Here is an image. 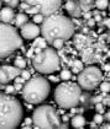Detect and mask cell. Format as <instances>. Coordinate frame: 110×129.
<instances>
[{"instance_id": "20", "label": "cell", "mask_w": 110, "mask_h": 129, "mask_svg": "<svg viewBox=\"0 0 110 129\" xmlns=\"http://www.w3.org/2000/svg\"><path fill=\"white\" fill-rule=\"evenodd\" d=\"M109 6V0H94V8L98 10H105Z\"/></svg>"}, {"instance_id": "49", "label": "cell", "mask_w": 110, "mask_h": 129, "mask_svg": "<svg viewBox=\"0 0 110 129\" xmlns=\"http://www.w3.org/2000/svg\"><path fill=\"white\" fill-rule=\"evenodd\" d=\"M0 9H1V0H0Z\"/></svg>"}, {"instance_id": "1", "label": "cell", "mask_w": 110, "mask_h": 129, "mask_svg": "<svg viewBox=\"0 0 110 129\" xmlns=\"http://www.w3.org/2000/svg\"><path fill=\"white\" fill-rule=\"evenodd\" d=\"M74 31L72 20L57 12L45 16L40 27V33L48 44H52L54 40L68 41L74 35Z\"/></svg>"}, {"instance_id": "50", "label": "cell", "mask_w": 110, "mask_h": 129, "mask_svg": "<svg viewBox=\"0 0 110 129\" xmlns=\"http://www.w3.org/2000/svg\"><path fill=\"white\" fill-rule=\"evenodd\" d=\"M0 22H1V21H0Z\"/></svg>"}, {"instance_id": "34", "label": "cell", "mask_w": 110, "mask_h": 129, "mask_svg": "<svg viewBox=\"0 0 110 129\" xmlns=\"http://www.w3.org/2000/svg\"><path fill=\"white\" fill-rule=\"evenodd\" d=\"M110 97H109V95L108 93H105L104 96H103V100H101V102L104 103V106H109V103H110Z\"/></svg>"}, {"instance_id": "22", "label": "cell", "mask_w": 110, "mask_h": 129, "mask_svg": "<svg viewBox=\"0 0 110 129\" xmlns=\"http://www.w3.org/2000/svg\"><path fill=\"white\" fill-rule=\"evenodd\" d=\"M14 65L16 67V68H19V69H24L25 67H26V59L25 58H22V57H17L15 61H14Z\"/></svg>"}, {"instance_id": "19", "label": "cell", "mask_w": 110, "mask_h": 129, "mask_svg": "<svg viewBox=\"0 0 110 129\" xmlns=\"http://www.w3.org/2000/svg\"><path fill=\"white\" fill-rule=\"evenodd\" d=\"M70 67H72V70H73V73L78 74L80 70L83 69V61H82V60H79V59L72 60V61H70Z\"/></svg>"}, {"instance_id": "43", "label": "cell", "mask_w": 110, "mask_h": 129, "mask_svg": "<svg viewBox=\"0 0 110 129\" xmlns=\"http://www.w3.org/2000/svg\"><path fill=\"white\" fill-rule=\"evenodd\" d=\"M93 19H94V21H95V23H98V22H100V21L103 20V16L97 15V16H93Z\"/></svg>"}, {"instance_id": "37", "label": "cell", "mask_w": 110, "mask_h": 129, "mask_svg": "<svg viewBox=\"0 0 110 129\" xmlns=\"http://www.w3.org/2000/svg\"><path fill=\"white\" fill-rule=\"evenodd\" d=\"M27 8H29V5H27L25 1H22L21 4H19V9H20L21 11H25L26 9H27Z\"/></svg>"}, {"instance_id": "3", "label": "cell", "mask_w": 110, "mask_h": 129, "mask_svg": "<svg viewBox=\"0 0 110 129\" xmlns=\"http://www.w3.org/2000/svg\"><path fill=\"white\" fill-rule=\"evenodd\" d=\"M51 92L50 81L41 76V75H33L30 79H27L22 85V97L27 103L37 105L43 102L48 97Z\"/></svg>"}, {"instance_id": "48", "label": "cell", "mask_w": 110, "mask_h": 129, "mask_svg": "<svg viewBox=\"0 0 110 129\" xmlns=\"http://www.w3.org/2000/svg\"><path fill=\"white\" fill-rule=\"evenodd\" d=\"M104 68H105L104 70H106V71H108V70H109V64H105V67H104Z\"/></svg>"}, {"instance_id": "35", "label": "cell", "mask_w": 110, "mask_h": 129, "mask_svg": "<svg viewBox=\"0 0 110 129\" xmlns=\"http://www.w3.org/2000/svg\"><path fill=\"white\" fill-rule=\"evenodd\" d=\"M85 21H87V26H88L89 28H91V27L95 26V21H94L93 17H90V19H88V20H85Z\"/></svg>"}, {"instance_id": "2", "label": "cell", "mask_w": 110, "mask_h": 129, "mask_svg": "<svg viewBox=\"0 0 110 129\" xmlns=\"http://www.w3.org/2000/svg\"><path fill=\"white\" fill-rule=\"evenodd\" d=\"M24 117L22 105L15 96L0 92V128H16Z\"/></svg>"}, {"instance_id": "29", "label": "cell", "mask_w": 110, "mask_h": 129, "mask_svg": "<svg viewBox=\"0 0 110 129\" xmlns=\"http://www.w3.org/2000/svg\"><path fill=\"white\" fill-rule=\"evenodd\" d=\"M43 17H45V16H43L42 14H40V12H39V14H35V15H33V23H36V25H37V23H41V22L43 21Z\"/></svg>"}, {"instance_id": "40", "label": "cell", "mask_w": 110, "mask_h": 129, "mask_svg": "<svg viewBox=\"0 0 110 129\" xmlns=\"http://www.w3.org/2000/svg\"><path fill=\"white\" fill-rule=\"evenodd\" d=\"M69 118H70V114H64L63 113V117L61 118V122H69Z\"/></svg>"}, {"instance_id": "17", "label": "cell", "mask_w": 110, "mask_h": 129, "mask_svg": "<svg viewBox=\"0 0 110 129\" xmlns=\"http://www.w3.org/2000/svg\"><path fill=\"white\" fill-rule=\"evenodd\" d=\"M26 22H29V16H27V14H24V12H19V14H16L15 15V17H14V23H15V26L16 27H19L20 28L22 25H25Z\"/></svg>"}, {"instance_id": "4", "label": "cell", "mask_w": 110, "mask_h": 129, "mask_svg": "<svg viewBox=\"0 0 110 129\" xmlns=\"http://www.w3.org/2000/svg\"><path fill=\"white\" fill-rule=\"evenodd\" d=\"M83 90L76 82L69 80L61 82L54 90V101L61 108H72L77 107L79 97Z\"/></svg>"}, {"instance_id": "32", "label": "cell", "mask_w": 110, "mask_h": 129, "mask_svg": "<svg viewBox=\"0 0 110 129\" xmlns=\"http://www.w3.org/2000/svg\"><path fill=\"white\" fill-rule=\"evenodd\" d=\"M5 91L4 92H6V93H9V95H12V93H16V90H15V87L14 86H11V85H9V86H6L5 87Z\"/></svg>"}, {"instance_id": "46", "label": "cell", "mask_w": 110, "mask_h": 129, "mask_svg": "<svg viewBox=\"0 0 110 129\" xmlns=\"http://www.w3.org/2000/svg\"><path fill=\"white\" fill-rule=\"evenodd\" d=\"M50 80L53 81V82H57V81L60 80V78H58V76H50Z\"/></svg>"}, {"instance_id": "47", "label": "cell", "mask_w": 110, "mask_h": 129, "mask_svg": "<svg viewBox=\"0 0 110 129\" xmlns=\"http://www.w3.org/2000/svg\"><path fill=\"white\" fill-rule=\"evenodd\" d=\"M90 127H91V128H98V124H97L95 122H91V123H90Z\"/></svg>"}, {"instance_id": "10", "label": "cell", "mask_w": 110, "mask_h": 129, "mask_svg": "<svg viewBox=\"0 0 110 129\" xmlns=\"http://www.w3.org/2000/svg\"><path fill=\"white\" fill-rule=\"evenodd\" d=\"M21 69L16 68L15 65H1L0 67V84H9L10 81L19 76Z\"/></svg>"}, {"instance_id": "9", "label": "cell", "mask_w": 110, "mask_h": 129, "mask_svg": "<svg viewBox=\"0 0 110 129\" xmlns=\"http://www.w3.org/2000/svg\"><path fill=\"white\" fill-rule=\"evenodd\" d=\"M24 1L30 6H36L39 9V12L43 16L56 14L62 5V0H24Z\"/></svg>"}, {"instance_id": "31", "label": "cell", "mask_w": 110, "mask_h": 129, "mask_svg": "<svg viewBox=\"0 0 110 129\" xmlns=\"http://www.w3.org/2000/svg\"><path fill=\"white\" fill-rule=\"evenodd\" d=\"M20 76L21 78H24L25 80H27V79H30L31 78V73L30 71H27V70H21V73H20Z\"/></svg>"}, {"instance_id": "11", "label": "cell", "mask_w": 110, "mask_h": 129, "mask_svg": "<svg viewBox=\"0 0 110 129\" xmlns=\"http://www.w3.org/2000/svg\"><path fill=\"white\" fill-rule=\"evenodd\" d=\"M40 35V27L33 22H26L20 27V36L25 40H33Z\"/></svg>"}, {"instance_id": "12", "label": "cell", "mask_w": 110, "mask_h": 129, "mask_svg": "<svg viewBox=\"0 0 110 129\" xmlns=\"http://www.w3.org/2000/svg\"><path fill=\"white\" fill-rule=\"evenodd\" d=\"M93 41L94 40H93V37L90 36L89 33L88 35L77 33L73 37V44H74V47L78 50H82V49H84V48H87L88 46H90L93 43Z\"/></svg>"}, {"instance_id": "27", "label": "cell", "mask_w": 110, "mask_h": 129, "mask_svg": "<svg viewBox=\"0 0 110 129\" xmlns=\"http://www.w3.org/2000/svg\"><path fill=\"white\" fill-rule=\"evenodd\" d=\"M22 127L24 128H33V122H32V118L31 117H27V118L24 119V123H22Z\"/></svg>"}, {"instance_id": "42", "label": "cell", "mask_w": 110, "mask_h": 129, "mask_svg": "<svg viewBox=\"0 0 110 129\" xmlns=\"http://www.w3.org/2000/svg\"><path fill=\"white\" fill-rule=\"evenodd\" d=\"M22 85H24V84H19V82H15L14 87H15V90H16V91H21V90H22Z\"/></svg>"}, {"instance_id": "41", "label": "cell", "mask_w": 110, "mask_h": 129, "mask_svg": "<svg viewBox=\"0 0 110 129\" xmlns=\"http://www.w3.org/2000/svg\"><path fill=\"white\" fill-rule=\"evenodd\" d=\"M103 26H104L106 30L109 28V19H108V17H105V19L103 20Z\"/></svg>"}, {"instance_id": "26", "label": "cell", "mask_w": 110, "mask_h": 129, "mask_svg": "<svg viewBox=\"0 0 110 129\" xmlns=\"http://www.w3.org/2000/svg\"><path fill=\"white\" fill-rule=\"evenodd\" d=\"M93 122H95L98 125H100V124L104 122V117H103V114L97 112V113L94 114V117H93Z\"/></svg>"}, {"instance_id": "5", "label": "cell", "mask_w": 110, "mask_h": 129, "mask_svg": "<svg viewBox=\"0 0 110 129\" xmlns=\"http://www.w3.org/2000/svg\"><path fill=\"white\" fill-rule=\"evenodd\" d=\"M22 46L20 33L9 23L0 22V59L10 57Z\"/></svg>"}, {"instance_id": "16", "label": "cell", "mask_w": 110, "mask_h": 129, "mask_svg": "<svg viewBox=\"0 0 110 129\" xmlns=\"http://www.w3.org/2000/svg\"><path fill=\"white\" fill-rule=\"evenodd\" d=\"M70 124L74 128H84V125L87 124V120L82 113H76V114H73V117L70 119Z\"/></svg>"}, {"instance_id": "14", "label": "cell", "mask_w": 110, "mask_h": 129, "mask_svg": "<svg viewBox=\"0 0 110 129\" xmlns=\"http://www.w3.org/2000/svg\"><path fill=\"white\" fill-rule=\"evenodd\" d=\"M14 17H15V12L14 10L9 8V6H5V8H1L0 9V21L4 22V23H14Z\"/></svg>"}, {"instance_id": "24", "label": "cell", "mask_w": 110, "mask_h": 129, "mask_svg": "<svg viewBox=\"0 0 110 129\" xmlns=\"http://www.w3.org/2000/svg\"><path fill=\"white\" fill-rule=\"evenodd\" d=\"M100 86V90H101V92H109V89H110V85H109V81L108 80H105V81H101L99 84Z\"/></svg>"}, {"instance_id": "44", "label": "cell", "mask_w": 110, "mask_h": 129, "mask_svg": "<svg viewBox=\"0 0 110 129\" xmlns=\"http://www.w3.org/2000/svg\"><path fill=\"white\" fill-rule=\"evenodd\" d=\"M103 117H104V120L109 122V119H110V113H109V112H106V113H105V114H104Z\"/></svg>"}, {"instance_id": "33", "label": "cell", "mask_w": 110, "mask_h": 129, "mask_svg": "<svg viewBox=\"0 0 110 129\" xmlns=\"http://www.w3.org/2000/svg\"><path fill=\"white\" fill-rule=\"evenodd\" d=\"M9 8H16V6H19V0H9V3L6 4Z\"/></svg>"}, {"instance_id": "8", "label": "cell", "mask_w": 110, "mask_h": 129, "mask_svg": "<svg viewBox=\"0 0 110 129\" xmlns=\"http://www.w3.org/2000/svg\"><path fill=\"white\" fill-rule=\"evenodd\" d=\"M103 79H104L103 71L95 65H89L87 68H83L77 76L78 85L80 86V89L85 91L95 90L103 81Z\"/></svg>"}, {"instance_id": "38", "label": "cell", "mask_w": 110, "mask_h": 129, "mask_svg": "<svg viewBox=\"0 0 110 129\" xmlns=\"http://www.w3.org/2000/svg\"><path fill=\"white\" fill-rule=\"evenodd\" d=\"M82 15H83V20H88V19H90V17H93L90 11H88V12H83Z\"/></svg>"}, {"instance_id": "28", "label": "cell", "mask_w": 110, "mask_h": 129, "mask_svg": "<svg viewBox=\"0 0 110 129\" xmlns=\"http://www.w3.org/2000/svg\"><path fill=\"white\" fill-rule=\"evenodd\" d=\"M63 44H64V41L62 40H54L52 42V46L54 49H62L63 48Z\"/></svg>"}, {"instance_id": "39", "label": "cell", "mask_w": 110, "mask_h": 129, "mask_svg": "<svg viewBox=\"0 0 110 129\" xmlns=\"http://www.w3.org/2000/svg\"><path fill=\"white\" fill-rule=\"evenodd\" d=\"M14 81H15V82H19V84H24V82H25L26 80L24 79V78H21L20 75H19V76H16V78L14 79Z\"/></svg>"}, {"instance_id": "18", "label": "cell", "mask_w": 110, "mask_h": 129, "mask_svg": "<svg viewBox=\"0 0 110 129\" xmlns=\"http://www.w3.org/2000/svg\"><path fill=\"white\" fill-rule=\"evenodd\" d=\"M80 5V9L83 12H88L94 9V0H78Z\"/></svg>"}, {"instance_id": "6", "label": "cell", "mask_w": 110, "mask_h": 129, "mask_svg": "<svg viewBox=\"0 0 110 129\" xmlns=\"http://www.w3.org/2000/svg\"><path fill=\"white\" fill-rule=\"evenodd\" d=\"M32 65L41 74H52L60 69V55L56 49L46 47L33 55Z\"/></svg>"}, {"instance_id": "30", "label": "cell", "mask_w": 110, "mask_h": 129, "mask_svg": "<svg viewBox=\"0 0 110 129\" xmlns=\"http://www.w3.org/2000/svg\"><path fill=\"white\" fill-rule=\"evenodd\" d=\"M26 14H31V15H35V14H39V9L36 8V6H30L29 5V8L25 10Z\"/></svg>"}, {"instance_id": "45", "label": "cell", "mask_w": 110, "mask_h": 129, "mask_svg": "<svg viewBox=\"0 0 110 129\" xmlns=\"http://www.w3.org/2000/svg\"><path fill=\"white\" fill-rule=\"evenodd\" d=\"M91 16H97V15H100V11L99 10H91Z\"/></svg>"}, {"instance_id": "21", "label": "cell", "mask_w": 110, "mask_h": 129, "mask_svg": "<svg viewBox=\"0 0 110 129\" xmlns=\"http://www.w3.org/2000/svg\"><path fill=\"white\" fill-rule=\"evenodd\" d=\"M46 47H47V42H46V40L43 37L42 38H36L35 43L32 44V48H41V49H43Z\"/></svg>"}, {"instance_id": "15", "label": "cell", "mask_w": 110, "mask_h": 129, "mask_svg": "<svg viewBox=\"0 0 110 129\" xmlns=\"http://www.w3.org/2000/svg\"><path fill=\"white\" fill-rule=\"evenodd\" d=\"M78 105H80L85 111L94 108V105H93V101H91V95L89 93V91H85V92L82 91Z\"/></svg>"}, {"instance_id": "23", "label": "cell", "mask_w": 110, "mask_h": 129, "mask_svg": "<svg viewBox=\"0 0 110 129\" xmlns=\"http://www.w3.org/2000/svg\"><path fill=\"white\" fill-rule=\"evenodd\" d=\"M60 78L63 80V81L70 80V79H72V71H70V70H68V69H63L62 71H61Z\"/></svg>"}, {"instance_id": "25", "label": "cell", "mask_w": 110, "mask_h": 129, "mask_svg": "<svg viewBox=\"0 0 110 129\" xmlns=\"http://www.w3.org/2000/svg\"><path fill=\"white\" fill-rule=\"evenodd\" d=\"M105 107H106V106H104V103H103V102H98V103H95V105H94V109H95L98 113H101V114H104V112H105Z\"/></svg>"}, {"instance_id": "7", "label": "cell", "mask_w": 110, "mask_h": 129, "mask_svg": "<svg viewBox=\"0 0 110 129\" xmlns=\"http://www.w3.org/2000/svg\"><path fill=\"white\" fill-rule=\"evenodd\" d=\"M31 118L36 128H58L61 123L58 112L51 105H41L35 108Z\"/></svg>"}, {"instance_id": "36", "label": "cell", "mask_w": 110, "mask_h": 129, "mask_svg": "<svg viewBox=\"0 0 110 129\" xmlns=\"http://www.w3.org/2000/svg\"><path fill=\"white\" fill-rule=\"evenodd\" d=\"M80 30H82L80 33H83V35H88V33H89V27H88V26H83V25H82V26H80Z\"/></svg>"}, {"instance_id": "13", "label": "cell", "mask_w": 110, "mask_h": 129, "mask_svg": "<svg viewBox=\"0 0 110 129\" xmlns=\"http://www.w3.org/2000/svg\"><path fill=\"white\" fill-rule=\"evenodd\" d=\"M64 9L72 17H76V19L80 17L82 14H83L78 0H67L66 4H64Z\"/></svg>"}]
</instances>
